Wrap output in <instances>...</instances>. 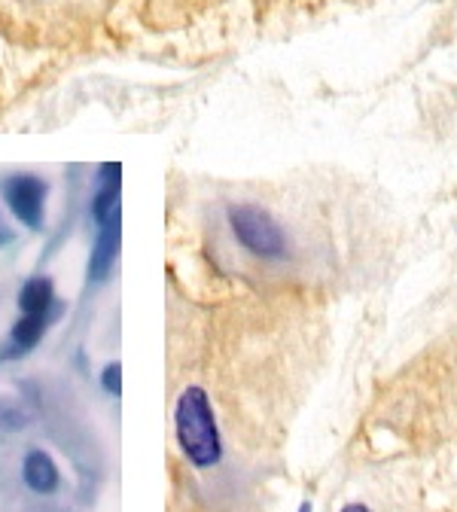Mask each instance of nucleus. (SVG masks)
I'll return each mask as SVG.
<instances>
[{
    "mask_svg": "<svg viewBox=\"0 0 457 512\" xmlns=\"http://www.w3.org/2000/svg\"><path fill=\"white\" fill-rule=\"evenodd\" d=\"M101 388L110 397H119V391H122V366L119 363H107L104 366V372H101Z\"/></svg>",
    "mask_w": 457,
    "mask_h": 512,
    "instance_id": "obj_10",
    "label": "nucleus"
},
{
    "mask_svg": "<svg viewBox=\"0 0 457 512\" xmlns=\"http://www.w3.org/2000/svg\"><path fill=\"white\" fill-rule=\"evenodd\" d=\"M13 241V232H10V226L4 223V217H0V247H7Z\"/></svg>",
    "mask_w": 457,
    "mask_h": 512,
    "instance_id": "obj_11",
    "label": "nucleus"
},
{
    "mask_svg": "<svg viewBox=\"0 0 457 512\" xmlns=\"http://www.w3.org/2000/svg\"><path fill=\"white\" fill-rule=\"evenodd\" d=\"M342 512H372V509H366V506H360V503H351V506H345Z\"/></svg>",
    "mask_w": 457,
    "mask_h": 512,
    "instance_id": "obj_12",
    "label": "nucleus"
},
{
    "mask_svg": "<svg viewBox=\"0 0 457 512\" xmlns=\"http://www.w3.org/2000/svg\"><path fill=\"white\" fill-rule=\"evenodd\" d=\"M46 324H49V311L46 314H22L16 320V327L10 333V351H4V357H22L28 354L46 333Z\"/></svg>",
    "mask_w": 457,
    "mask_h": 512,
    "instance_id": "obj_7",
    "label": "nucleus"
},
{
    "mask_svg": "<svg viewBox=\"0 0 457 512\" xmlns=\"http://www.w3.org/2000/svg\"><path fill=\"white\" fill-rule=\"evenodd\" d=\"M116 253H119V211L107 223H101L98 241L89 256V281H104L110 275Z\"/></svg>",
    "mask_w": 457,
    "mask_h": 512,
    "instance_id": "obj_4",
    "label": "nucleus"
},
{
    "mask_svg": "<svg viewBox=\"0 0 457 512\" xmlns=\"http://www.w3.org/2000/svg\"><path fill=\"white\" fill-rule=\"evenodd\" d=\"M55 302V290L49 278H31L19 290V308L25 314H46Z\"/></svg>",
    "mask_w": 457,
    "mask_h": 512,
    "instance_id": "obj_8",
    "label": "nucleus"
},
{
    "mask_svg": "<svg viewBox=\"0 0 457 512\" xmlns=\"http://www.w3.org/2000/svg\"><path fill=\"white\" fill-rule=\"evenodd\" d=\"M174 424H177V439H180V448L189 458V464H195L199 470L220 464V458H223L220 430L214 421L211 400L202 388H186L180 394Z\"/></svg>",
    "mask_w": 457,
    "mask_h": 512,
    "instance_id": "obj_1",
    "label": "nucleus"
},
{
    "mask_svg": "<svg viewBox=\"0 0 457 512\" xmlns=\"http://www.w3.org/2000/svg\"><path fill=\"white\" fill-rule=\"evenodd\" d=\"M299 512H311V503H302V509Z\"/></svg>",
    "mask_w": 457,
    "mask_h": 512,
    "instance_id": "obj_13",
    "label": "nucleus"
},
{
    "mask_svg": "<svg viewBox=\"0 0 457 512\" xmlns=\"http://www.w3.org/2000/svg\"><path fill=\"white\" fill-rule=\"evenodd\" d=\"M119 162H107L101 165V189L92 199V217L95 223H107L116 211H119Z\"/></svg>",
    "mask_w": 457,
    "mask_h": 512,
    "instance_id": "obj_5",
    "label": "nucleus"
},
{
    "mask_svg": "<svg viewBox=\"0 0 457 512\" xmlns=\"http://www.w3.org/2000/svg\"><path fill=\"white\" fill-rule=\"evenodd\" d=\"M25 424H28V415L16 403L0 400V430H22Z\"/></svg>",
    "mask_w": 457,
    "mask_h": 512,
    "instance_id": "obj_9",
    "label": "nucleus"
},
{
    "mask_svg": "<svg viewBox=\"0 0 457 512\" xmlns=\"http://www.w3.org/2000/svg\"><path fill=\"white\" fill-rule=\"evenodd\" d=\"M22 479L31 491L37 494H52L58 488V467L55 461L40 452V448H34V452L25 455V464H22Z\"/></svg>",
    "mask_w": 457,
    "mask_h": 512,
    "instance_id": "obj_6",
    "label": "nucleus"
},
{
    "mask_svg": "<svg viewBox=\"0 0 457 512\" xmlns=\"http://www.w3.org/2000/svg\"><path fill=\"white\" fill-rule=\"evenodd\" d=\"M229 226H232L235 238L241 241V247L250 250L253 256L281 260V256L287 253V238H284L281 226L263 208H256V205H232L229 208Z\"/></svg>",
    "mask_w": 457,
    "mask_h": 512,
    "instance_id": "obj_2",
    "label": "nucleus"
},
{
    "mask_svg": "<svg viewBox=\"0 0 457 512\" xmlns=\"http://www.w3.org/2000/svg\"><path fill=\"white\" fill-rule=\"evenodd\" d=\"M4 199L10 211L28 226L40 229L43 223V199H46V183L34 174H16L4 183Z\"/></svg>",
    "mask_w": 457,
    "mask_h": 512,
    "instance_id": "obj_3",
    "label": "nucleus"
}]
</instances>
